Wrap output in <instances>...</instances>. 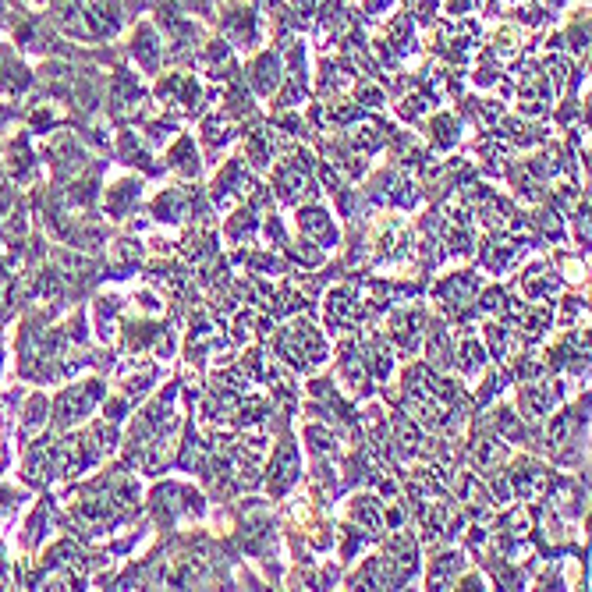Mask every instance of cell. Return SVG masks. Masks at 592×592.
<instances>
[{"label": "cell", "instance_id": "cell-1", "mask_svg": "<svg viewBox=\"0 0 592 592\" xmlns=\"http://www.w3.org/2000/svg\"><path fill=\"white\" fill-rule=\"evenodd\" d=\"M89 25H93V36H114L121 29V11H117V0H93L86 11Z\"/></svg>", "mask_w": 592, "mask_h": 592}, {"label": "cell", "instance_id": "cell-2", "mask_svg": "<svg viewBox=\"0 0 592 592\" xmlns=\"http://www.w3.org/2000/svg\"><path fill=\"white\" fill-rule=\"evenodd\" d=\"M135 57H139L146 68H156V64H160V39L153 36L149 25H142L139 36H135Z\"/></svg>", "mask_w": 592, "mask_h": 592}, {"label": "cell", "instance_id": "cell-3", "mask_svg": "<svg viewBox=\"0 0 592 592\" xmlns=\"http://www.w3.org/2000/svg\"><path fill=\"white\" fill-rule=\"evenodd\" d=\"M252 82H256L259 93H273V86H277V57L273 54H263L256 64H252Z\"/></svg>", "mask_w": 592, "mask_h": 592}]
</instances>
